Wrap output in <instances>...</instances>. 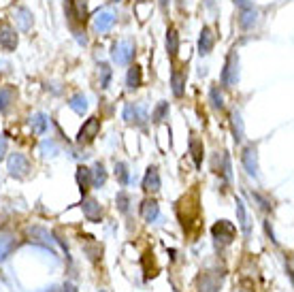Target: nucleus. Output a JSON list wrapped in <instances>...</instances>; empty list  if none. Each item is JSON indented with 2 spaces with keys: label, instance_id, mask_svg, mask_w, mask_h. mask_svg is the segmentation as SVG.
I'll list each match as a JSON object with an SVG mask.
<instances>
[{
  "label": "nucleus",
  "instance_id": "obj_1",
  "mask_svg": "<svg viewBox=\"0 0 294 292\" xmlns=\"http://www.w3.org/2000/svg\"><path fill=\"white\" fill-rule=\"evenodd\" d=\"M177 209H186V214L184 211H179V220H181V226L186 228V231H190L192 226L198 228V222H201V209H198V196L196 192L192 194H186L184 199H181L177 203Z\"/></svg>",
  "mask_w": 294,
  "mask_h": 292
},
{
  "label": "nucleus",
  "instance_id": "obj_2",
  "mask_svg": "<svg viewBox=\"0 0 294 292\" xmlns=\"http://www.w3.org/2000/svg\"><path fill=\"white\" fill-rule=\"evenodd\" d=\"M220 81L224 88H235L239 83V53L237 49H233L226 56L224 62V68H222V75H220Z\"/></svg>",
  "mask_w": 294,
  "mask_h": 292
},
{
  "label": "nucleus",
  "instance_id": "obj_3",
  "mask_svg": "<svg viewBox=\"0 0 294 292\" xmlns=\"http://www.w3.org/2000/svg\"><path fill=\"white\" fill-rule=\"evenodd\" d=\"M64 11H66V17L70 21V26L75 23H83L87 21V4L85 0H66L64 2Z\"/></svg>",
  "mask_w": 294,
  "mask_h": 292
},
{
  "label": "nucleus",
  "instance_id": "obj_4",
  "mask_svg": "<svg viewBox=\"0 0 294 292\" xmlns=\"http://www.w3.org/2000/svg\"><path fill=\"white\" fill-rule=\"evenodd\" d=\"M111 58L117 66H126V64H132V58H134V47L128 41H117L111 45Z\"/></svg>",
  "mask_w": 294,
  "mask_h": 292
},
{
  "label": "nucleus",
  "instance_id": "obj_5",
  "mask_svg": "<svg viewBox=\"0 0 294 292\" xmlns=\"http://www.w3.org/2000/svg\"><path fill=\"white\" fill-rule=\"evenodd\" d=\"M6 164H9V173L15 177V179H23V177H28V173H30V160L23 154L19 152H15L9 156V160H6Z\"/></svg>",
  "mask_w": 294,
  "mask_h": 292
},
{
  "label": "nucleus",
  "instance_id": "obj_6",
  "mask_svg": "<svg viewBox=\"0 0 294 292\" xmlns=\"http://www.w3.org/2000/svg\"><path fill=\"white\" fill-rule=\"evenodd\" d=\"M98 132H100V117L92 115L83 122L81 130H79V135H77V141L79 143H92V141L98 137Z\"/></svg>",
  "mask_w": 294,
  "mask_h": 292
},
{
  "label": "nucleus",
  "instance_id": "obj_7",
  "mask_svg": "<svg viewBox=\"0 0 294 292\" xmlns=\"http://www.w3.org/2000/svg\"><path fill=\"white\" fill-rule=\"evenodd\" d=\"M122 117H124V120L128 122V124L145 126V122H147V111H145V107L137 105V102H126Z\"/></svg>",
  "mask_w": 294,
  "mask_h": 292
},
{
  "label": "nucleus",
  "instance_id": "obj_8",
  "mask_svg": "<svg viewBox=\"0 0 294 292\" xmlns=\"http://www.w3.org/2000/svg\"><path fill=\"white\" fill-rule=\"evenodd\" d=\"M28 237H30V243H34V246H41V248H45V250H49L51 254H55L51 235L47 233L43 226H30V228H28Z\"/></svg>",
  "mask_w": 294,
  "mask_h": 292
},
{
  "label": "nucleus",
  "instance_id": "obj_9",
  "mask_svg": "<svg viewBox=\"0 0 294 292\" xmlns=\"http://www.w3.org/2000/svg\"><path fill=\"white\" fill-rule=\"evenodd\" d=\"M211 233H213V239H216L218 243H222V246H228V243H233L235 235H237L235 226L230 224V222H226V220H220V222L211 228Z\"/></svg>",
  "mask_w": 294,
  "mask_h": 292
},
{
  "label": "nucleus",
  "instance_id": "obj_10",
  "mask_svg": "<svg viewBox=\"0 0 294 292\" xmlns=\"http://www.w3.org/2000/svg\"><path fill=\"white\" fill-rule=\"evenodd\" d=\"M241 162H243V167L245 171H248V175L254 177V179H258V152H256V147L254 145H248L243 149V154H241Z\"/></svg>",
  "mask_w": 294,
  "mask_h": 292
},
{
  "label": "nucleus",
  "instance_id": "obj_11",
  "mask_svg": "<svg viewBox=\"0 0 294 292\" xmlns=\"http://www.w3.org/2000/svg\"><path fill=\"white\" fill-rule=\"evenodd\" d=\"M216 47V34H213V28L211 26H203L201 30V36H198V53L201 56H209Z\"/></svg>",
  "mask_w": 294,
  "mask_h": 292
},
{
  "label": "nucleus",
  "instance_id": "obj_12",
  "mask_svg": "<svg viewBox=\"0 0 294 292\" xmlns=\"http://www.w3.org/2000/svg\"><path fill=\"white\" fill-rule=\"evenodd\" d=\"M81 209H83V216L87 218V222H100V218H102V207L98 205L96 199H92V196H83Z\"/></svg>",
  "mask_w": 294,
  "mask_h": 292
},
{
  "label": "nucleus",
  "instance_id": "obj_13",
  "mask_svg": "<svg viewBox=\"0 0 294 292\" xmlns=\"http://www.w3.org/2000/svg\"><path fill=\"white\" fill-rule=\"evenodd\" d=\"M0 47L4 51H15V47H17V32L9 23H0Z\"/></svg>",
  "mask_w": 294,
  "mask_h": 292
},
{
  "label": "nucleus",
  "instance_id": "obj_14",
  "mask_svg": "<svg viewBox=\"0 0 294 292\" xmlns=\"http://www.w3.org/2000/svg\"><path fill=\"white\" fill-rule=\"evenodd\" d=\"M113 26H115V15L111 11H98L96 15H94V30H96V32L105 34Z\"/></svg>",
  "mask_w": 294,
  "mask_h": 292
},
{
  "label": "nucleus",
  "instance_id": "obj_15",
  "mask_svg": "<svg viewBox=\"0 0 294 292\" xmlns=\"http://www.w3.org/2000/svg\"><path fill=\"white\" fill-rule=\"evenodd\" d=\"M258 9L256 6H248V9H241V13H239V26H241V30H252L254 26L258 23Z\"/></svg>",
  "mask_w": 294,
  "mask_h": 292
},
{
  "label": "nucleus",
  "instance_id": "obj_16",
  "mask_svg": "<svg viewBox=\"0 0 294 292\" xmlns=\"http://www.w3.org/2000/svg\"><path fill=\"white\" fill-rule=\"evenodd\" d=\"M141 216L145 222H156V220L160 218V205L154 199H145L141 203Z\"/></svg>",
  "mask_w": 294,
  "mask_h": 292
},
{
  "label": "nucleus",
  "instance_id": "obj_17",
  "mask_svg": "<svg viewBox=\"0 0 294 292\" xmlns=\"http://www.w3.org/2000/svg\"><path fill=\"white\" fill-rule=\"evenodd\" d=\"M143 190L145 192H158L160 190V173L156 167H149L145 177H143Z\"/></svg>",
  "mask_w": 294,
  "mask_h": 292
},
{
  "label": "nucleus",
  "instance_id": "obj_18",
  "mask_svg": "<svg viewBox=\"0 0 294 292\" xmlns=\"http://www.w3.org/2000/svg\"><path fill=\"white\" fill-rule=\"evenodd\" d=\"M190 156H192V160L196 164V169H201V164H203V156H205V147H203V141L198 139L194 132L190 135Z\"/></svg>",
  "mask_w": 294,
  "mask_h": 292
},
{
  "label": "nucleus",
  "instance_id": "obj_19",
  "mask_svg": "<svg viewBox=\"0 0 294 292\" xmlns=\"http://www.w3.org/2000/svg\"><path fill=\"white\" fill-rule=\"evenodd\" d=\"M171 90L177 98H181L186 94V73H181V70L173 68L171 70Z\"/></svg>",
  "mask_w": 294,
  "mask_h": 292
},
{
  "label": "nucleus",
  "instance_id": "obj_20",
  "mask_svg": "<svg viewBox=\"0 0 294 292\" xmlns=\"http://www.w3.org/2000/svg\"><path fill=\"white\" fill-rule=\"evenodd\" d=\"M15 96H17V90L13 85H4L0 88V113H6L11 109V105L15 102Z\"/></svg>",
  "mask_w": 294,
  "mask_h": 292
},
{
  "label": "nucleus",
  "instance_id": "obj_21",
  "mask_svg": "<svg viewBox=\"0 0 294 292\" xmlns=\"http://www.w3.org/2000/svg\"><path fill=\"white\" fill-rule=\"evenodd\" d=\"M15 246H17V241H15V237L11 233H0V263L9 258Z\"/></svg>",
  "mask_w": 294,
  "mask_h": 292
},
{
  "label": "nucleus",
  "instance_id": "obj_22",
  "mask_svg": "<svg viewBox=\"0 0 294 292\" xmlns=\"http://www.w3.org/2000/svg\"><path fill=\"white\" fill-rule=\"evenodd\" d=\"M220 282H222V275L211 280V273H203L201 278H198V292H216L220 288Z\"/></svg>",
  "mask_w": 294,
  "mask_h": 292
},
{
  "label": "nucleus",
  "instance_id": "obj_23",
  "mask_svg": "<svg viewBox=\"0 0 294 292\" xmlns=\"http://www.w3.org/2000/svg\"><path fill=\"white\" fill-rule=\"evenodd\" d=\"M237 218H239V226L245 237L252 235V226H250V216H248V209H245V203L241 199H237Z\"/></svg>",
  "mask_w": 294,
  "mask_h": 292
},
{
  "label": "nucleus",
  "instance_id": "obj_24",
  "mask_svg": "<svg viewBox=\"0 0 294 292\" xmlns=\"http://www.w3.org/2000/svg\"><path fill=\"white\" fill-rule=\"evenodd\" d=\"M141 83H143V70L139 64H130L128 68V75H126V85H128L130 90H137L141 88Z\"/></svg>",
  "mask_w": 294,
  "mask_h": 292
},
{
  "label": "nucleus",
  "instance_id": "obj_25",
  "mask_svg": "<svg viewBox=\"0 0 294 292\" xmlns=\"http://www.w3.org/2000/svg\"><path fill=\"white\" fill-rule=\"evenodd\" d=\"M15 21H17L21 32H28V30L32 28V13H30L26 6H19V9L15 11Z\"/></svg>",
  "mask_w": 294,
  "mask_h": 292
},
{
  "label": "nucleus",
  "instance_id": "obj_26",
  "mask_svg": "<svg viewBox=\"0 0 294 292\" xmlns=\"http://www.w3.org/2000/svg\"><path fill=\"white\" fill-rule=\"evenodd\" d=\"M166 51H169L171 58H177L179 53V32L173 26L166 30Z\"/></svg>",
  "mask_w": 294,
  "mask_h": 292
},
{
  "label": "nucleus",
  "instance_id": "obj_27",
  "mask_svg": "<svg viewBox=\"0 0 294 292\" xmlns=\"http://www.w3.org/2000/svg\"><path fill=\"white\" fill-rule=\"evenodd\" d=\"M77 184H79V190H81L83 194L90 190L92 188V173H90V169H85V167H79L77 169Z\"/></svg>",
  "mask_w": 294,
  "mask_h": 292
},
{
  "label": "nucleus",
  "instance_id": "obj_28",
  "mask_svg": "<svg viewBox=\"0 0 294 292\" xmlns=\"http://www.w3.org/2000/svg\"><path fill=\"white\" fill-rule=\"evenodd\" d=\"M68 107L73 109V111H75L77 115H83V113L87 111V98L83 96L81 92H77V94H73V96H70Z\"/></svg>",
  "mask_w": 294,
  "mask_h": 292
},
{
  "label": "nucleus",
  "instance_id": "obj_29",
  "mask_svg": "<svg viewBox=\"0 0 294 292\" xmlns=\"http://www.w3.org/2000/svg\"><path fill=\"white\" fill-rule=\"evenodd\" d=\"M47 126H49V117L45 113H36L32 120H30V128H32V132H36V135H45Z\"/></svg>",
  "mask_w": 294,
  "mask_h": 292
},
{
  "label": "nucleus",
  "instance_id": "obj_30",
  "mask_svg": "<svg viewBox=\"0 0 294 292\" xmlns=\"http://www.w3.org/2000/svg\"><path fill=\"white\" fill-rule=\"evenodd\" d=\"M90 173H92V186H94V188H102V186H105V181H107V171H105V167H102V162H96V164H94V169H92Z\"/></svg>",
  "mask_w": 294,
  "mask_h": 292
},
{
  "label": "nucleus",
  "instance_id": "obj_31",
  "mask_svg": "<svg viewBox=\"0 0 294 292\" xmlns=\"http://www.w3.org/2000/svg\"><path fill=\"white\" fill-rule=\"evenodd\" d=\"M230 120H233V139H235V143H241V141H243V132H245L241 113L233 111V117H230Z\"/></svg>",
  "mask_w": 294,
  "mask_h": 292
},
{
  "label": "nucleus",
  "instance_id": "obj_32",
  "mask_svg": "<svg viewBox=\"0 0 294 292\" xmlns=\"http://www.w3.org/2000/svg\"><path fill=\"white\" fill-rule=\"evenodd\" d=\"M169 111H171L169 102H166V100H160V102H158V105H156L154 113H152V122H154V124H160V122H164L166 117H169Z\"/></svg>",
  "mask_w": 294,
  "mask_h": 292
},
{
  "label": "nucleus",
  "instance_id": "obj_33",
  "mask_svg": "<svg viewBox=\"0 0 294 292\" xmlns=\"http://www.w3.org/2000/svg\"><path fill=\"white\" fill-rule=\"evenodd\" d=\"M115 177L122 186H128L130 181V173H128V164L126 162H115Z\"/></svg>",
  "mask_w": 294,
  "mask_h": 292
},
{
  "label": "nucleus",
  "instance_id": "obj_34",
  "mask_svg": "<svg viewBox=\"0 0 294 292\" xmlns=\"http://www.w3.org/2000/svg\"><path fill=\"white\" fill-rule=\"evenodd\" d=\"M98 68H100V88L107 90L109 83H111V77H113V70H111V66L107 64V62H100Z\"/></svg>",
  "mask_w": 294,
  "mask_h": 292
},
{
  "label": "nucleus",
  "instance_id": "obj_35",
  "mask_svg": "<svg viewBox=\"0 0 294 292\" xmlns=\"http://www.w3.org/2000/svg\"><path fill=\"white\" fill-rule=\"evenodd\" d=\"M209 100L213 109H224V94H222V90L218 88V85H211L209 90Z\"/></svg>",
  "mask_w": 294,
  "mask_h": 292
},
{
  "label": "nucleus",
  "instance_id": "obj_36",
  "mask_svg": "<svg viewBox=\"0 0 294 292\" xmlns=\"http://www.w3.org/2000/svg\"><path fill=\"white\" fill-rule=\"evenodd\" d=\"M220 160H222V171H218V173H222V175H224V179L230 181V179H233V167H230V156H228L226 152H222Z\"/></svg>",
  "mask_w": 294,
  "mask_h": 292
},
{
  "label": "nucleus",
  "instance_id": "obj_37",
  "mask_svg": "<svg viewBox=\"0 0 294 292\" xmlns=\"http://www.w3.org/2000/svg\"><path fill=\"white\" fill-rule=\"evenodd\" d=\"M128 207H130V196L126 192H120L117 194V209H120L122 214H128Z\"/></svg>",
  "mask_w": 294,
  "mask_h": 292
},
{
  "label": "nucleus",
  "instance_id": "obj_38",
  "mask_svg": "<svg viewBox=\"0 0 294 292\" xmlns=\"http://www.w3.org/2000/svg\"><path fill=\"white\" fill-rule=\"evenodd\" d=\"M252 196H254V199H256V201L260 203V207H262V209H265V211H269V209H271V203H269V201L265 199V196H260L258 192H254Z\"/></svg>",
  "mask_w": 294,
  "mask_h": 292
},
{
  "label": "nucleus",
  "instance_id": "obj_39",
  "mask_svg": "<svg viewBox=\"0 0 294 292\" xmlns=\"http://www.w3.org/2000/svg\"><path fill=\"white\" fill-rule=\"evenodd\" d=\"M265 233L271 237V241L273 243H277V239H275V233H273V228H271V222H265Z\"/></svg>",
  "mask_w": 294,
  "mask_h": 292
},
{
  "label": "nucleus",
  "instance_id": "obj_40",
  "mask_svg": "<svg viewBox=\"0 0 294 292\" xmlns=\"http://www.w3.org/2000/svg\"><path fill=\"white\" fill-rule=\"evenodd\" d=\"M6 154V137H0V160L4 158Z\"/></svg>",
  "mask_w": 294,
  "mask_h": 292
},
{
  "label": "nucleus",
  "instance_id": "obj_41",
  "mask_svg": "<svg viewBox=\"0 0 294 292\" xmlns=\"http://www.w3.org/2000/svg\"><path fill=\"white\" fill-rule=\"evenodd\" d=\"M235 4L239 6V9H248V6H252L254 2H252V0H235Z\"/></svg>",
  "mask_w": 294,
  "mask_h": 292
},
{
  "label": "nucleus",
  "instance_id": "obj_42",
  "mask_svg": "<svg viewBox=\"0 0 294 292\" xmlns=\"http://www.w3.org/2000/svg\"><path fill=\"white\" fill-rule=\"evenodd\" d=\"M166 2H169V0H162V2H160V4H162V9H164V6H166Z\"/></svg>",
  "mask_w": 294,
  "mask_h": 292
},
{
  "label": "nucleus",
  "instance_id": "obj_43",
  "mask_svg": "<svg viewBox=\"0 0 294 292\" xmlns=\"http://www.w3.org/2000/svg\"><path fill=\"white\" fill-rule=\"evenodd\" d=\"M111 2H122V0H111Z\"/></svg>",
  "mask_w": 294,
  "mask_h": 292
},
{
  "label": "nucleus",
  "instance_id": "obj_44",
  "mask_svg": "<svg viewBox=\"0 0 294 292\" xmlns=\"http://www.w3.org/2000/svg\"><path fill=\"white\" fill-rule=\"evenodd\" d=\"M98 292H107V290H98Z\"/></svg>",
  "mask_w": 294,
  "mask_h": 292
}]
</instances>
